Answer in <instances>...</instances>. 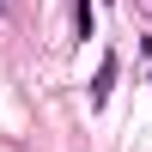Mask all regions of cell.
Segmentation results:
<instances>
[{
    "instance_id": "1",
    "label": "cell",
    "mask_w": 152,
    "mask_h": 152,
    "mask_svg": "<svg viewBox=\"0 0 152 152\" xmlns=\"http://www.w3.org/2000/svg\"><path fill=\"white\" fill-rule=\"evenodd\" d=\"M110 85H116V61H97V79H91V104H104V97H110Z\"/></svg>"
},
{
    "instance_id": "2",
    "label": "cell",
    "mask_w": 152,
    "mask_h": 152,
    "mask_svg": "<svg viewBox=\"0 0 152 152\" xmlns=\"http://www.w3.org/2000/svg\"><path fill=\"white\" fill-rule=\"evenodd\" d=\"M73 24H79V37H91V24H97V12H91V0H79V6H73Z\"/></svg>"
}]
</instances>
